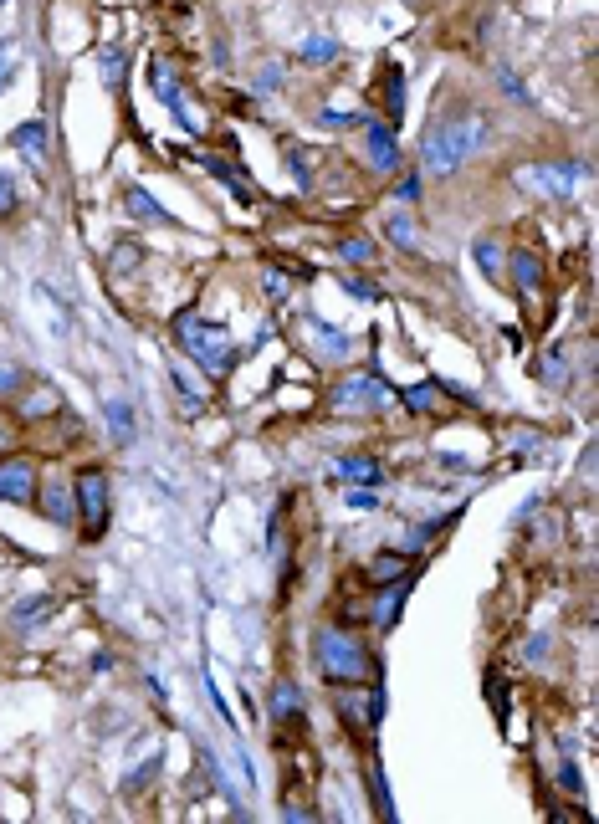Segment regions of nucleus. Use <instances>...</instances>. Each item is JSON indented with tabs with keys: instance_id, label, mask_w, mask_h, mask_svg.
I'll list each match as a JSON object with an SVG mask.
<instances>
[{
	"instance_id": "ea45409f",
	"label": "nucleus",
	"mask_w": 599,
	"mask_h": 824,
	"mask_svg": "<svg viewBox=\"0 0 599 824\" xmlns=\"http://www.w3.org/2000/svg\"><path fill=\"white\" fill-rule=\"evenodd\" d=\"M0 6H6V0H0Z\"/></svg>"
},
{
	"instance_id": "6e6552de",
	"label": "nucleus",
	"mask_w": 599,
	"mask_h": 824,
	"mask_svg": "<svg viewBox=\"0 0 599 824\" xmlns=\"http://www.w3.org/2000/svg\"><path fill=\"white\" fill-rule=\"evenodd\" d=\"M36 466L31 461H0V502H16V507H31L36 502Z\"/></svg>"
},
{
	"instance_id": "4468645a",
	"label": "nucleus",
	"mask_w": 599,
	"mask_h": 824,
	"mask_svg": "<svg viewBox=\"0 0 599 824\" xmlns=\"http://www.w3.org/2000/svg\"><path fill=\"white\" fill-rule=\"evenodd\" d=\"M47 615H52V594H31V599H21V604H16L11 625L26 635V630H36V625H47Z\"/></svg>"
},
{
	"instance_id": "1a4fd4ad",
	"label": "nucleus",
	"mask_w": 599,
	"mask_h": 824,
	"mask_svg": "<svg viewBox=\"0 0 599 824\" xmlns=\"http://www.w3.org/2000/svg\"><path fill=\"white\" fill-rule=\"evenodd\" d=\"M364 154H369V164L379 169V175H395V169H400V144L390 134V123L364 118Z\"/></svg>"
},
{
	"instance_id": "c9c22d12",
	"label": "nucleus",
	"mask_w": 599,
	"mask_h": 824,
	"mask_svg": "<svg viewBox=\"0 0 599 824\" xmlns=\"http://www.w3.org/2000/svg\"><path fill=\"white\" fill-rule=\"evenodd\" d=\"M344 287H349V297H359V302H374V282H364V277H349Z\"/></svg>"
},
{
	"instance_id": "ddd939ff",
	"label": "nucleus",
	"mask_w": 599,
	"mask_h": 824,
	"mask_svg": "<svg viewBox=\"0 0 599 824\" xmlns=\"http://www.w3.org/2000/svg\"><path fill=\"white\" fill-rule=\"evenodd\" d=\"M512 282H518V292H538L543 287V262H538L533 246L512 251Z\"/></svg>"
},
{
	"instance_id": "6ab92c4d",
	"label": "nucleus",
	"mask_w": 599,
	"mask_h": 824,
	"mask_svg": "<svg viewBox=\"0 0 599 824\" xmlns=\"http://www.w3.org/2000/svg\"><path fill=\"white\" fill-rule=\"evenodd\" d=\"M338 476H349V482H364V487H374L379 482V461H369V456H344L338 461Z\"/></svg>"
},
{
	"instance_id": "423d86ee",
	"label": "nucleus",
	"mask_w": 599,
	"mask_h": 824,
	"mask_svg": "<svg viewBox=\"0 0 599 824\" xmlns=\"http://www.w3.org/2000/svg\"><path fill=\"white\" fill-rule=\"evenodd\" d=\"M390 405V389H384L374 374H349L344 384L328 395V410H338V415H359V410H384Z\"/></svg>"
},
{
	"instance_id": "58836bf2",
	"label": "nucleus",
	"mask_w": 599,
	"mask_h": 824,
	"mask_svg": "<svg viewBox=\"0 0 599 824\" xmlns=\"http://www.w3.org/2000/svg\"><path fill=\"white\" fill-rule=\"evenodd\" d=\"M282 82V67H262V82H256V88H277Z\"/></svg>"
},
{
	"instance_id": "7c9ffc66",
	"label": "nucleus",
	"mask_w": 599,
	"mask_h": 824,
	"mask_svg": "<svg viewBox=\"0 0 599 824\" xmlns=\"http://www.w3.org/2000/svg\"><path fill=\"white\" fill-rule=\"evenodd\" d=\"M21 384H26V369H16V364H0V395H16Z\"/></svg>"
},
{
	"instance_id": "20e7f679",
	"label": "nucleus",
	"mask_w": 599,
	"mask_h": 824,
	"mask_svg": "<svg viewBox=\"0 0 599 824\" xmlns=\"http://www.w3.org/2000/svg\"><path fill=\"white\" fill-rule=\"evenodd\" d=\"M518 185H523L528 195L548 200V205H564V200L579 190V164H569V159H543V164H528V169H518Z\"/></svg>"
},
{
	"instance_id": "2eb2a0df",
	"label": "nucleus",
	"mask_w": 599,
	"mask_h": 824,
	"mask_svg": "<svg viewBox=\"0 0 599 824\" xmlns=\"http://www.w3.org/2000/svg\"><path fill=\"white\" fill-rule=\"evenodd\" d=\"M200 164H205V169H210V175H216V180H221V185H226V190H231V195H236L241 205H251V190H246V185L236 180V169H231V159H221V154H200Z\"/></svg>"
},
{
	"instance_id": "4c0bfd02",
	"label": "nucleus",
	"mask_w": 599,
	"mask_h": 824,
	"mask_svg": "<svg viewBox=\"0 0 599 824\" xmlns=\"http://www.w3.org/2000/svg\"><path fill=\"white\" fill-rule=\"evenodd\" d=\"M267 297H287V277H277V272H267Z\"/></svg>"
},
{
	"instance_id": "2f4dec72",
	"label": "nucleus",
	"mask_w": 599,
	"mask_h": 824,
	"mask_svg": "<svg viewBox=\"0 0 599 824\" xmlns=\"http://www.w3.org/2000/svg\"><path fill=\"white\" fill-rule=\"evenodd\" d=\"M477 267L497 277V241H492V236H487V241H477Z\"/></svg>"
},
{
	"instance_id": "f704fd0d",
	"label": "nucleus",
	"mask_w": 599,
	"mask_h": 824,
	"mask_svg": "<svg viewBox=\"0 0 599 824\" xmlns=\"http://www.w3.org/2000/svg\"><path fill=\"white\" fill-rule=\"evenodd\" d=\"M292 175H297V185H313V169H308V154L303 149H292Z\"/></svg>"
},
{
	"instance_id": "9b49d317",
	"label": "nucleus",
	"mask_w": 599,
	"mask_h": 824,
	"mask_svg": "<svg viewBox=\"0 0 599 824\" xmlns=\"http://www.w3.org/2000/svg\"><path fill=\"white\" fill-rule=\"evenodd\" d=\"M123 205H128V215H139V221H159V226H175V215H169L144 185H128L123 190Z\"/></svg>"
},
{
	"instance_id": "4be33fe9",
	"label": "nucleus",
	"mask_w": 599,
	"mask_h": 824,
	"mask_svg": "<svg viewBox=\"0 0 599 824\" xmlns=\"http://www.w3.org/2000/svg\"><path fill=\"white\" fill-rule=\"evenodd\" d=\"M543 384H548V389H559V384H569V354H564V349H553V354H543Z\"/></svg>"
},
{
	"instance_id": "aec40b11",
	"label": "nucleus",
	"mask_w": 599,
	"mask_h": 824,
	"mask_svg": "<svg viewBox=\"0 0 599 824\" xmlns=\"http://www.w3.org/2000/svg\"><path fill=\"white\" fill-rule=\"evenodd\" d=\"M36 502L47 507L52 523H72V492H67V487H47V492H36Z\"/></svg>"
},
{
	"instance_id": "412c9836",
	"label": "nucleus",
	"mask_w": 599,
	"mask_h": 824,
	"mask_svg": "<svg viewBox=\"0 0 599 824\" xmlns=\"http://www.w3.org/2000/svg\"><path fill=\"white\" fill-rule=\"evenodd\" d=\"M384 108H390V118L405 113V72L400 67H384Z\"/></svg>"
},
{
	"instance_id": "a878e982",
	"label": "nucleus",
	"mask_w": 599,
	"mask_h": 824,
	"mask_svg": "<svg viewBox=\"0 0 599 824\" xmlns=\"http://www.w3.org/2000/svg\"><path fill=\"white\" fill-rule=\"evenodd\" d=\"M108 425L118 430V441H134V415H128V405H123V400H113V405H108Z\"/></svg>"
},
{
	"instance_id": "473e14b6",
	"label": "nucleus",
	"mask_w": 599,
	"mask_h": 824,
	"mask_svg": "<svg viewBox=\"0 0 599 824\" xmlns=\"http://www.w3.org/2000/svg\"><path fill=\"white\" fill-rule=\"evenodd\" d=\"M103 77H108V82L123 77V47H108V52H103Z\"/></svg>"
},
{
	"instance_id": "f257e3e1",
	"label": "nucleus",
	"mask_w": 599,
	"mask_h": 824,
	"mask_svg": "<svg viewBox=\"0 0 599 824\" xmlns=\"http://www.w3.org/2000/svg\"><path fill=\"white\" fill-rule=\"evenodd\" d=\"M482 139H487V123L477 113H461V118H441L436 113V123L420 134V169L446 180L482 149Z\"/></svg>"
},
{
	"instance_id": "0eeeda50",
	"label": "nucleus",
	"mask_w": 599,
	"mask_h": 824,
	"mask_svg": "<svg viewBox=\"0 0 599 824\" xmlns=\"http://www.w3.org/2000/svg\"><path fill=\"white\" fill-rule=\"evenodd\" d=\"M149 88H154V98L180 118V128L185 134H200V118L185 108V98H180V82H175V72H169V62H149Z\"/></svg>"
},
{
	"instance_id": "c756f323",
	"label": "nucleus",
	"mask_w": 599,
	"mask_h": 824,
	"mask_svg": "<svg viewBox=\"0 0 599 824\" xmlns=\"http://www.w3.org/2000/svg\"><path fill=\"white\" fill-rule=\"evenodd\" d=\"M16 205H21V190L0 175V221H6V215H16Z\"/></svg>"
},
{
	"instance_id": "e433bc0d",
	"label": "nucleus",
	"mask_w": 599,
	"mask_h": 824,
	"mask_svg": "<svg viewBox=\"0 0 599 824\" xmlns=\"http://www.w3.org/2000/svg\"><path fill=\"white\" fill-rule=\"evenodd\" d=\"M559 784H564L569 794H579V773H574V763H564V768H559Z\"/></svg>"
},
{
	"instance_id": "9d476101",
	"label": "nucleus",
	"mask_w": 599,
	"mask_h": 824,
	"mask_svg": "<svg viewBox=\"0 0 599 824\" xmlns=\"http://www.w3.org/2000/svg\"><path fill=\"white\" fill-rule=\"evenodd\" d=\"M267 712H272V722L277 727H297V722H303V697H297V686L292 681H277L272 686V702H267Z\"/></svg>"
},
{
	"instance_id": "a211bd4d",
	"label": "nucleus",
	"mask_w": 599,
	"mask_h": 824,
	"mask_svg": "<svg viewBox=\"0 0 599 824\" xmlns=\"http://www.w3.org/2000/svg\"><path fill=\"white\" fill-rule=\"evenodd\" d=\"M405 569H410L405 553H379V558L369 563V579H374V584H400V579H405Z\"/></svg>"
},
{
	"instance_id": "dca6fc26",
	"label": "nucleus",
	"mask_w": 599,
	"mask_h": 824,
	"mask_svg": "<svg viewBox=\"0 0 599 824\" xmlns=\"http://www.w3.org/2000/svg\"><path fill=\"white\" fill-rule=\"evenodd\" d=\"M379 589H384V594H379V604H374V625L390 630L395 615H400V604H405V584H379Z\"/></svg>"
},
{
	"instance_id": "39448f33",
	"label": "nucleus",
	"mask_w": 599,
	"mask_h": 824,
	"mask_svg": "<svg viewBox=\"0 0 599 824\" xmlns=\"http://www.w3.org/2000/svg\"><path fill=\"white\" fill-rule=\"evenodd\" d=\"M77 512H82V538L98 543L108 528V476L98 466H88L77 476Z\"/></svg>"
},
{
	"instance_id": "cd10ccee",
	"label": "nucleus",
	"mask_w": 599,
	"mask_h": 824,
	"mask_svg": "<svg viewBox=\"0 0 599 824\" xmlns=\"http://www.w3.org/2000/svg\"><path fill=\"white\" fill-rule=\"evenodd\" d=\"M384 231H390V241H400V246H410L415 241V226H410V215H390V226H384Z\"/></svg>"
},
{
	"instance_id": "bb28decb",
	"label": "nucleus",
	"mask_w": 599,
	"mask_h": 824,
	"mask_svg": "<svg viewBox=\"0 0 599 824\" xmlns=\"http://www.w3.org/2000/svg\"><path fill=\"white\" fill-rule=\"evenodd\" d=\"M57 410V395H52V389H36V400H26L21 405V415L31 420V415H52Z\"/></svg>"
},
{
	"instance_id": "f8f14e48",
	"label": "nucleus",
	"mask_w": 599,
	"mask_h": 824,
	"mask_svg": "<svg viewBox=\"0 0 599 824\" xmlns=\"http://www.w3.org/2000/svg\"><path fill=\"white\" fill-rule=\"evenodd\" d=\"M11 144H16L31 164H41V159H47V118H26L16 134H11Z\"/></svg>"
},
{
	"instance_id": "b1692460",
	"label": "nucleus",
	"mask_w": 599,
	"mask_h": 824,
	"mask_svg": "<svg viewBox=\"0 0 599 824\" xmlns=\"http://www.w3.org/2000/svg\"><path fill=\"white\" fill-rule=\"evenodd\" d=\"M313 328H318V343H323V354H333V359H338V354H349V338L338 333L333 323H313Z\"/></svg>"
},
{
	"instance_id": "f03ea898",
	"label": "nucleus",
	"mask_w": 599,
	"mask_h": 824,
	"mask_svg": "<svg viewBox=\"0 0 599 824\" xmlns=\"http://www.w3.org/2000/svg\"><path fill=\"white\" fill-rule=\"evenodd\" d=\"M175 343L205 369V374H231L236 369V343L221 323H210V318H195V313H180L175 318Z\"/></svg>"
},
{
	"instance_id": "72a5a7b5",
	"label": "nucleus",
	"mask_w": 599,
	"mask_h": 824,
	"mask_svg": "<svg viewBox=\"0 0 599 824\" xmlns=\"http://www.w3.org/2000/svg\"><path fill=\"white\" fill-rule=\"evenodd\" d=\"M11 67H16V41H0V88H6Z\"/></svg>"
},
{
	"instance_id": "f3484780",
	"label": "nucleus",
	"mask_w": 599,
	"mask_h": 824,
	"mask_svg": "<svg viewBox=\"0 0 599 824\" xmlns=\"http://www.w3.org/2000/svg\"><path fill=\"white\" fill-rule=\"evenodd\" d=\"M139 262H144V246L139 241H113V251H108V272L113 277H128Z\"/></svg>"
},
{
	"instance_id": "5701e85b",
	"label": "nucleus",
	"mask_w": 599,
	"mask_h": 824,
	"mask_svg": "<svg viewBox=\"0 0 599 824\" xmlns=\"http://www.w3.org/2000/svg\"><path fill=\"white\" fill-rule=\"evenodd\" d=\"M333 57H338V47H333L328 36H308V41H303V62L323 67V62H333Z\"/></svg>"
},
{
	"instance_id": "393cba45",
	"label": "nucleus",
	"mask_w": 599,
	"mask_h": 824,
	"mask_svg": "<svg viewBox=\"0 0 599 824\" xmlns=\"http://www.w3.org/2000/svg\"><path fill=\"white\" fill-rule=\"evenodd\" d=\"M338 256H344V262H374V246L364 241V236H349V241H338Z\"/></svg>"
},
{
	"instance_id": "c85d7f7f",
	"label": "nucleus",
	"mask_w": 599,
	"mask_h": 824,
	"mask_svg": "<svg viewBox=\"0 0 599 824\" xmlns=\"http://www.w3.org/2000/svg\"><path fill=\"white\" fill-rule=\"evenodd\" d=\"M154 768H159V748H154V758H144V763H139V768H134V773H128V784H123V789H128V794H134V789H144V784H149V773H154Z\"/></svg>"
},
{
	"instance_id": "7ed1b4c3",
	"label": "nucleus",
	"mask_w": 599,
	"mask_h": 824,
	"mask_svg": "<svg viewBox=\"0 0 599 824\" xmlns=\"http://www.w3.org/2000/svg\"><path fill=\"white\" fill-rule=\"evenodd\" d=\"M313 656H318V671L333 681V686H359L369 681L374 661H369V650L349 635V630H338V625H323L313 635Z\"/></svg>"
}]
</instances>
